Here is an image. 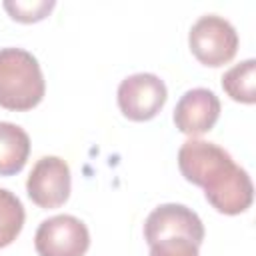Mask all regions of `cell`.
Wrapping results in <instances>:
<instances>
[{
  "label": "cell",
  "instance_id": "cell-9",
  "mask_svg": "<svg viewBox=\"0 0 256 256\" xmlns=\"http://www.w3.org/2000/svg\"><path fill=\"white\" fill-rule=\"evenodd\" d=\"M30 154V138L24 128L0 122V176L18 174Z\"/></svg>",
  "mask_w": 256,
  "mask_h": 256
},
{
  "label": "cell",
  "instance_id": "cell-10",
  "mask_svg": "<svg viewBox=\"0 0 256 256\" xmlns=\"http://www.w3.org/2000/svg\"><path fill=\"white\" fill-rule=\"evenodd\" d=\"M222 88L232 100L242 104H254L256 102V60L248 58L232 66L228 72H224Z\"/></svg>",
  "mask_w": 256,
  "mask_h": 256
},
{
  "label": "cell",
  "instance_id": "cell-6",
  "mask_svg": "<svg viewBox=\"0 0 256 256\" xmlns=\"http://www.w3.org/2000/svg\"><path fill=\"white\" fill-rule=\"evenodd\" d=\"M70 166L58 156H44L28 174L26 192L30 200L40 208H58L70 196Z\"/></svg>",
  "mask_w": 256,
  "mask_h": 256
},
{
  "label": "cell",
  "instance_id": "cell-8",
  "mask_svg": "<svg viewBox=\"0 0 256 256\" xmlns=\"http://www.w3.org/2000/svg\"><path fill=\"white\" fill-rule=\"evenodd\" d=\"M220 116V100L208 88L184 92L174 108V124L182 134L200 136L214 128Z\"/></svg>",
  "mask_w": 256,
  "mask_h": 256
},
{
  "label": "cell",
  "instance_id": "cell-3",
  "mask_svg": "<svg viewBox=\"0 0 256 256\" xmlns=\"http://www.w3.org/2000/svg\"><path fill=\"white\" fill-rule=\"evenodd\" d=\"M188 44L200 64L218 68L228 64L236 56L238 34L226 18L206 14L192 24L188 32Z\"/></svg>",
  "mask_w": 256,
  "mask_h": 256
},
{
  "label": "cell",
  "instance_id": "cell-11",
  "mask_svg": "<svg viewBox=\"0 0 256 256\" xmlns=\"http://www.w3.org/2000/svg\"><path fill=\"white\" fill-rule=\"evenodd\" d=\"M24 206L16 194L0 188V248L12 244L24 226Z\"/></svg>",
  "mask_w": 256,
  "mask_h": 256
},
{
  "label": "cell",
  "instance_id": "cell-5",
  "mask_svg": "<svg viewBox=\"0 0 256 256\" xmlns=\"http://www.w3.org/2000/svg\"><path fill=\"white\" fill-rule=\"evenodd\" d=\"M168 90L164 80L150 72H138L124 78L118 86L120 112L134 122L154 118L166 104Z\"/></svg>",
  "mask_w": 256,
  "mask_h": 256
},
{
  "label": "cell",
  "instance_id": "cell-12",
  "mask_svg": "<svg viewBox=\"0 0 256 256\" xmlns=\"http://www.w3.org/2000/svg\"><path fill=\"white\" fill-rule=\"evenodd\" d=\"M56 6L54 0H34V2H22V0H16V2H4V8L8 10V14L18 20V22H38V20H44L50 10Z\"/></svg>",
  "mask_w": 256,
  "mask_h": 256
},
{
  "label": "cell",
  "instance_id": "cell-7",
  "mask_svg": "<svg viewBox=\"0 0 256 256\" xmlns=\"http://www.w3.org/2000/svg\"><path fill=\"white\" fill-rule=\"evenodd\" d=\"M168 236H186L200 246L204 240V224L200 216L184 204H160L144 222V238L148 244H154Z\"/></svg>",
  "mask_w": 256,
  "mask_h": 256
},
{
  "label": "cell",
  "instance_id": "cell-4",
  "mask_svg": "<svg viewBox=\"0 0 256 256\" xmlns=\"http://www.w3.org/2000/svg\"><path fill=\"white\" fill-rule=\"evenodd\" d=\"M34 246L38 256H84L90 246V232L76 216L58 214L38 226Z\"/></svg>",
  "mask_w": 256,
  "mask_h": 256
},
{
  "label": "cell",
  "instance_id": "cell-2",
  "mask_svg": "<svg viewBox=\"0 0 256 256\" xmlns=\"http://www.w3.org/2000/svg\"><path fill=\"white\" fill-rule=\"evenodd\" d=\"M46 82L38 60L24 48H0V106L26 112L44 98Z\"/></svg>",
  "mask_w": 256,
  "mask_h": 256
},
{
  "label": "cell",
  "instance_id": "cell-1",
  "mask_svg": "<svg viewBox=\"0 0 256 256\" xmlns=\"http://www.w3.org/2000/svg\"><path fill=\"white\" fill-rule=\"evenodd\" d=\"M178 168L182 176L204 188L208 204L228 216L250 208L254 186L248 172L214 142L190 138L178 150Z\"/></svg>",
  "mask_w": 256,
  "mask_h": 256
},
{
  "label": "cell",
  "instance_id": "cell-13",
  "mask_svg": "<svg viewBox=\"0 0 256 256\" xmlns=\"http://www.w3.org/2000/svg\"><path fill=\"white\" fill-rule=\"evenodd\" d=\"M198 244L186 236H168L150 244V256H200Z\"/></svg>",
  "mask_w": 256,
  "mask_h": 256
}]
</instances>
